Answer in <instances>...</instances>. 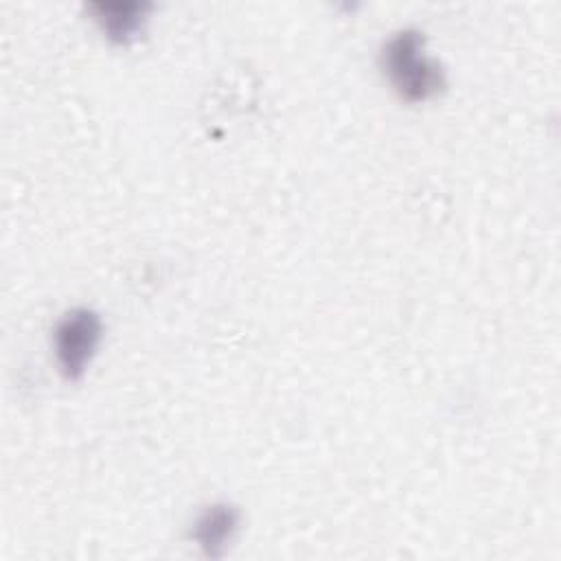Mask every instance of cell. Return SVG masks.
I'll return each mask as SVG.
<instances>
[{
  "label": "cell",
  "instance_id": "cell-1",
  "mask_svg": "<svg viewBox=\"0 0 561 561\" xmlns=\"http://www.w3.org/2000/svg\"><path fill=\"white\" fill-rule=\"evenodd\" d=\"M423 35L414 28L399 31L381 53V66L394 90L405 101H425L445 88V72L423 50Z\"/></svg>",
  "mask_w": 561,
  "mask_h": 561
},
{
  "label": "cell",
  "instance_id": "cell-2",
  "mask_svg": "<svg viewBox=\"0 0 561 561\" xmlns=\"http://www.w3.org/2000/svg\"><path fill=\"white\" fill-rule=\"evenodd\" d=\"M101 340V320L90 309H72L55 329V355L64 377L77 379L90 364Z\"/></svg>",
  "mask_w": 561,
  "mask_h": 561
},
{
  "label": "cell",
  "instance_id": "cell-3",
  "mask_svg": "<svg viewBox=\"0 0 561 561\" xmlns=\"http://www.w3.org/2000/svg\"><path fill=\"white\" fill-rule=\"evenodd\" d=\"M90 9L112 42L127 44L142 31L145 15L151 9V4L149 2H96Z\"/></svg>",
  "mask_w": 561,
  "mask_h": 561
},
{
  "label": "cell",
  "instance_id": "cell-4",
  "mask_svg": "<svg viewBox=\"0 0 561 561\" xmlns=\"http://www.w3.org/2000/svg\"><path fill=\"white\" fill-rule=\"evenodd\" d=\"M239 515L230 504L208 506L195 522L193 537L208 557H219L237 530Z\"/></svg>",
  "mask_w": 561,
  "mask_h": 561
}]
</instances>
